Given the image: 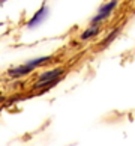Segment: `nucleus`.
Segmentation results:
<instances>
[{"label": "nucleus", "mask_w": 135, "mask_h": 146, "mask_svg": "<svg viewBox=\"0 0 135 146\" xmlns=\"http://www.w3.org/2000/svg\"><path fill=\"white\" fill-rule=\"evenodd\" d=\"M116 5H117V0H111L110 3H107V5H104L101 9H99V14L96 15V17L92 20V23H98V21H101V20H104V18H107L108 15L111 14V11L116 8Z\"/></svg>", "instance_id": "nucleus-1"}, {"label": "nucleus", "mask_w": 135, "mask_h": 146, "mask_svg": "<svg viewBox=\"0 0 135 146\" xmlns=\"http://www.w3.org/2000/svg\"><path fill=\"white\" fill-rule=\"evenodd\" d=\"M47 15H48V8H47V6H42V8L33 15V18L29 21V24H27V26H29V27H35V26L41 24L42 21L45 20Z\"/></svg>", "instance_id": "nucleus-2"}, {"label": "nucleus", "mask_w": 135, "mask_h": 146, "mask_svg": "<svg viewBox=\"0 0 135 146\" xmlns=\"http://www.w3.org/2000/svg\"><path fill=\"white\" fill-rule=\"evenodd\" d=\"M30 71H33V68L29 66V65H21V66H17V68H14V69H9V75L11 77H21V75H26V74H29Z\"/></svg>", "instance_id": "nucleus-3"}, {"label": "nucleus", "mask_w": 135, "mask_h": 146, "mask_svg": "<svg viewBox=\"0 0 135 146\" xmlns=\"http://www.w3.org/2000/svg\"><path fill=\"white\" fill-rule=\"evenodd\" d=\"M62 72H63V69H60V68H56V69H53V71L44 72L39 77V82H45V80H57L62 75Z\"/></svg>", "instance_id": "nucleus-4"}, {"label": "nucleus", "mask_w": 135, "mask_h": 146, "mask_svg": "<svg viewBox=\"0 0 135 146\" xmlns=\"http://www.w3.org/2000/svg\"><path fill=\"white\" fill-rule=\"evenodd\" d=\"M57 83V80H45V82H39L35 84V89H42V88H53Z\"/></svg>", "instance_id": "nucleus-5"}, {"label": "nucleus", "mask_w": 135, "mask_h": 146, "mask_svg": "<svg viewBox=\"0 0 135 146\" xmlns=\"http://www.w3.org/2000/svg\"><path fill=\"white\" fill-rule=\"evenodd\" d=\"M98 32H99V30H98V27H95V26H93V27L87 29L83 35H81V39H89V38L95 36V35H98Z\"/></svg>", "instance_id": "nucleus-6"}, {"label": "nucleus", "mask_w": 135, "mask_h": 146, "mask_svg": "<svg viewBox=\"0 0 135 146\" xmlns=\"http://www.w3.org/2000/svg\"><path fill=\"white\" fill-rule=\"evenodd\" d=\"M50 60V57H38V59H33V60H30V62H27V65L32 68H36L38 65H41V63H44V62H48Z\"/></svg>", "instance_id": "nucleus-7"}, {"label": "nucleus", "mask_w": 135, "mask_h": 146, "mask_svg": "<svg viewBox=\"0 0 135 146\" xmlns=\"http://www.w3.org/2000/svg\"><path fill=\"white\" fill-rule=\"evenodd\" d=\"M116 35H117V30H114V32H113V33L110 35V36H108V38H105V41L104 42H102V45H107V44H110V42L113 41V39H114V38H116Z\"/></svg>", "instance_id": "nucleus-8"}]
</instances>
